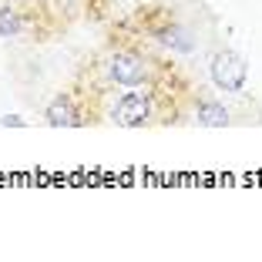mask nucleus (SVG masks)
<instances>
[{
    "instance_id": "obj_7",
    "label": "nucleus",
    "mask_w": 262,
    "mask_h": 262,
    "mask_svg": "<svg viewBox=\"0 0 262 262\" xmlns=\"http://www.w3.org/2000/svg\"><path fill=\"white\" fill-rule=\"evenodd\" d=\"M20 31H24L20 14L10 10V7H0V37H17Z\"/></svg>"
},
{
    "instance_id": "obj_2",
    "label": "nucleus",
    "mask_w": 262,
    "mask_h": 262,
    "mask_svg": "<svg viewBox=\"0 0 262 262\" xmlns=\"http://www.w3.org/2000/svg\"><path fill=\"white\" fill-rule=\"evenodd\" d=\"M151 111H155V98L148 91L128 88L121 98L111 104V121L118 128H145L151 124Z\"/></svg>"
},
{
    "instance_id": "obj_1",
    "label": "nucleus",
    "mask_w": 262,
    "mask_h": 262,
    "mask_svg": "<svg viewBox=\"0 0 262 262\" xmlns=\"http://www.w3.org/2000/svg\"><path fill=\"white\" fill-rule=\"evenodd\" d=\"M208 74L215 81L219 91L225 94H239L246 88V77H249V64L242 54H235L232 47H222L212 54V64H208Z\"/></svg>"
},
{
    "instance_id": "obj_5",
    "label": "nucleus",
    "mask_w": 262,
    "mask_h": 262,
    "mask_svg": "<svg viewBox=\"0 0 262 262\" xmlns=\"http://www.w3.org/2000/svg\"><path fill=\"white\" fill-rule=\"evenodd\" d=\"M151 37L158 40L162 47H171V51H178V54H192V47H195L192 31H188V27H182V24H175V20L151 27Z\"/></svg>"
},
{
    "instance_id": "obj_6",
    "label": "nucleus",
    "mask_w": 262,
    "mask_h": 262,
    "mask_svg": "<svg viewBox=\"0 0 262 262\" xmlns=\"http://www.w3.org/2000/svg\"><path fill=\"white\" fill-rule=\"evenodd\" d=\"M195 124H202V128H229L232 111L222 108L219 101H199V108H195Z\"/></svg>"
},
{
    "instance_id": "obj_3",
    "label": "nucleus",
    "mask_w": 262,
    "mask_h": 262,
    "mask_svg": "<svg viewBox=\"0 0 262 262\" xmlns=\"http://www.w3.org/2000/svg\"><path fill=\"white\" fill-rule=\"evenodd\" d=\"M108 74H111V81L121 84V88H141L148 77H151V68H148V61L141 54H135V51H118L108 61Z\"/></svg>"
},
{
    "instance_id": "obj_4",
    "label": "nucleus",
    "mask_w": 262,
    "mask_h": 262,
    "mask_svg": "<svg viewBox=\"0 0 262 262\" xmlns=\"http://www.w3.org/2000/svg\"><path fill=\"white\" fill-rule=\"evenodd\" d=\"M44 121L51 124V128H74V124H81V108H77V98L71 91H61L54 101H51V104H47Z\"/></svg>"
},
{
    "instance_id": "obj_8",
    "label": "nucleus",
    "mask_w": 262,
    "mask_h": 262,
    "mask_svg": "<svg viewBox=\"0 0 262 262\" xmlns=\"http://www.w3.org/2000/svg\"><path fill=\"white\" fill-rule=\"evenodd\" d=\"M0 124H4V128H24L27 121H24L20 115H4V118H0Z\"/></svg>"
}]
</instances>
